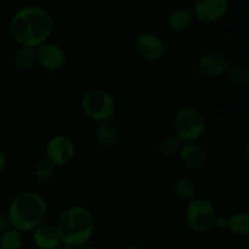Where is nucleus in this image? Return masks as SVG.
<instances>
[{
  "mask_svg": "<svg viewBox=\"0 0 249 249\" xmlns=\"http://www.w3.org/2000/svg\"><path fill=\"white\" fill-rule=\"evenodd\" d=\"M10 36L18 46L36 49L49 40L53 31V19L45 9L36 5L21 7L12 15Z\"/></svg>",
  "mask_w": 249,
  "mask_h": 249,
  "instance_id": "f257e3e1",
  "label": "nucleus"
},
{
  "mask_svg": "<svg viewBox=\"0 0 249 249\" xmlns=\"http://www.w3.org/2000/svg\"><path fill=\"white\" fill-rule=\"evenodd\" d=\"M48 203L41 195L26 191L16 195L10 201L6 211L7 223L21 232H32L40 224L45 223Z\"/></svg>",
  "mask_w": 249,
  "mask_h": 249,
  "instance_id": "f03ea898",
  "label": "nucleus"
},
{
  "mask_svg": "<svg viewBox=\"0 0 249 249\" xmlns=\"http://www.w3.org/2000/svg\"><path fill=\"white\" fill-rule=\"evenodd\" d=\"M62 245L80 248L89 245L95 232V219L82 204H73L60 213L55 224Z\"/></svg>",
  "mask_w": 249,
  "mask_h": 249,
  "instance_id": "7ed1b4c3",
  "label": "nucleus"
},
{
  "mask_svg": "<svg viewBox=\"0 0 249 249\" xmlns=\"http://www.w3.org/2000/svg\"><path fill=\"white\" fill-rule=\"evenodd\" d=\"M206 117L203 112L195 106L182 107L173 119V135L182 143L197 142L206 131Z\"/></svg>",
  "mask_w": 249,
  "mask_h": 249,
  "instance_id": "20e7f679",
  "label": "nucleus"
},
{
  "mask_svg": "<svg viewBox=\"0 0 249 249\" xmlns=\"http://www.w3.org/2000/svg\"><path fill=\"white\" fill-rule=\"evenodd\" d=\"M80 108L84 116L95 123L111 122L116 116L117 104L113 95L104 89H90L80 99Z\"/></svg>",
  "mask_w": 249,
  "mask_h": 249,
  "instance_id": "39448f33",
  "label": "nucleus"
},
{
  "mask_svg": "<svg viewBox=\"0 0 249 249\" xmlns=\"http://www.w3.org/2000/svg\"><path fill=\"white\" fill-rule=\"evenodd\" d=\"M216 211L214 204L207 198H194L187 202L185 208V221L192 232L203 235L214 229Z\"/></svg>",
  "mask_w": 249,
  "mask_h": 249,
  "instance_id": "423d86ee",
  "label": "nucleus"
},
{
  "mask_svg": "<svg viewBox=\"0 0 249 249\" xmlns=\"http://www.w3.org/2000/svg\"><path fill=\"white\" fill-rule=\"evenodd\" d=\"M75 156L74 141L65 134H57L49 139L45 145V160L53 167L70 164Z\"/></svg>",
  "mask_w": 249,
  "mask_h": 249,
  "instance_id": "0eeeda50",
  "label": "nucleus"
},
{
  "mask_svg": "<svg viewBox=\"0 0 249 249\" xmlns=\"http://www.w3.org/2000/svg\"><path fill=\"white\" fill-rule=\"evenodd\" d=\"M36 65L46 72H60L67 63V55L63 48L53 41H45L36 49Z\"/></svg>",
  "mask_w": 249,
  "mask_h": 249,
  "instance_id": "6e6552de",
  "label": "nucleus"
},
{
  "mask_svg": "<svg viewBox=\"0 0 249 249\" xmlns=\"http://www.w3.org/2000/svg\"><path fill=\"white\" fill-rule=\"evenodd\" d=\"M229 7V0H195L191 11L195 19L201 23L211 24L223 19Z\"/></svg>",
  "mask_w": 249,
  "mask_h": 249,
  "instance_id": "1a4fd4ad",
  "label": "nucleus"
},
{
  "mask_svg": "<svg viewBox=\"0 0 249 249\" xmlns=\"http://www.w3.org/2000/svg\"><path fill=\"white\" fill-rule=\"evenodd\" d=\"M135 49L145 60L156 62L164 57L167 45L162 36L153 32H142L135 38Z\"/></svg>",
  "mask_w": 249,
  "mask_h": 249,
  "instance_id": "9d476101",
  "label": "nucleus"
},
{
  "mask_svg": "<svg viewBox=\"0 0 249 249\" xmlns=\"http://www.w3.org/2000/svg\"><path fill=\"white\" fill-rule=\"evenodd\" d=\"M197 71L203 77L211 79H219L228 74L230 66L225 56L218 53H206L197 58Z\"/></svg>",
  "mask_w": 249,
  "mask_h": 249,
  "instance_id": "9b49d317",
  "label": "nucleus"
},
{
  "mask_svg": "<svg viewBox=\"0 0 249 249\" xmlns=\"http://www.w3.org/2000/svg\"><path fill=\"white\" fill-rule=\"evenodd\" d=\"M32 241L38 249H58L62 245L53 224L43 223L32 231Z\"/></svg>",
  "mask_w": 249,
  "mask_h": 249,
  "instance_id": "f8f14e48",
  "label": "nucleus"
},
{
  "mask_svg": "<svg viewBox=\"0 0 249 249\" xmlns=\"http://www.w3.org/2000/svg\"><path fill=\"white\" fill-rule=\"evenodd\" d=\"M180 162L189 169H198L206 163V151L197 142H185L178 153Z\"/></svg>",
  "mask_w": 249,
  "mask_h": 249,
  "instance_id": "ddd939ff",
  "label": "nucleus"
},
{
  "mask_svg": "<svg viewBox=\"0 0 249 249\" xmlns=\"http://www.w3.org/2000/svg\"><path fill=\"white\" fill-rule=\"evenodd\" d=\"M94 136L97 145L104 150H112L119 142V131L112 122L97 123Z\"/></svg>",
  "mask_w": 249,
  "mask_h": 249,
  "instance_id": "4468645a",
  "label": "nucleus"
},
{
  "mask_svg": "<svg viewBox=\"0 0 249 249\" xmlns=\"http://www.w3.org/2000/svg\"><path fill=\"white\" fill-rule=\"evenodd\" d=\"M195 18L189 7L179 6L169 11L167 16L168 28L174 32H184L189 29L194 23Z\"/></svg>",
  "mask_w": 249,
  "mask_h": 249,
  "instance_id": "2eb2a0df",
  "label": "nucleus"
},
{
  "mask_svg": "<svg viewBox=\"0 0 249 249\" xmlns=\"http://www.w3.org/2000/svg\"><path fill=\"white\" fill-rule=\"evenodd\" d=\"M228 231L240 238L249 236V214L246 211H238L228 216Z\"/></svg>",
  "mask_w": 249,
  "mask_h": 249,
  "instance_id": "dca6fc26",
  "label": "nucleus"
},
{
  "mask_svg": "<svg viewBox=\"0 0 249 249\" xmlns=\"http://www.w3.org/2000/svg\"><path fill=\"white\" fill-rule=\"evenodd\" d=\"M14 63L16 68L22 72L31 71L36 65V49L28 46H18L14 56Z\"/></svg>",
  "mask_w": 249,
  "mask_h": 249,
  "instance_id": "f3484780",
  "label": "nucleus"
},
{
  "mask_svg": "<svg viewBox=\"0 0 249 249\" xmlns=\"http://www.w3.org/2000/svg\"><path fill=\"white\" fill-rule=\"evenodd\" d=\"M174 194L179 199L190 202L196 198L197 186L194 180L189 177H179L174 182Z\"/></svg>",
  "mask_w": 249,
  "mask_h": 249,
  "instance_id": "a211bd4d",
  "label": "nucleus"
},
{
  "mask_svg": "<svg viewBox=\"0 0 249 249\" xmlns=\"http://www.w3.org/2000/svg\"><path fill=\"white\" fill-rule=\"evenodd\" d=\"M24 246V233L9 228L0 236V249H22Z\"/></svg>",
  "mask_w": 249,
  "mask_h": 249,
  "instance_id": "6ab92c4d",
  "label": "nucleus"
},
{
  "mask_svg": "<svg viewBox=\"0 0 249 249\" xmlns=\"http://www.w3.org/2000/svg\"><path fill=\"white\" fill-rule=\"evenodd\" d=\"M53 172H55V167L49 160H41L34 165L33 178L39 182H46L53 178Z\"/></svg>",
  "mask_w": 249,
  "mask_h": 249,
  "instance_id": "aec40b11",
  "label": "nucleus"
},
{
  "mask_svg": "<svg viewBox=\"0 0 249 249\" xmlns=\"http://www.w3.org/2000/svg\"><path fill=\"white\" fill-rule=\"evenodd\" d=\"M182 142L175 135H169L162 140L160 145V152L164 157H175L179 153Z\"/></svg>",
  "mask_w": 249,
  "mask_h": 249,
  "instance_id": "412c9836",
  "label": "nucleus"
},
{
  "mask_svg": "<svg viewBox=\"0 0 249 249\" xmlns=\"http://www.w3.org/2000/svg\"><path fill=\"white\" fill-rule=\"evenodd\" d=\"M229 79L237 85H245L249 82V68L246 65H237L228 72Z\"/></svg>",
  "mask_w": 249,
  "mask_h": 249,
  "instance_id": "4be33fe9",
  "label": "nucleus"
},
{
  "mask_svg": "<svg viewBox=\"0 0 249 249\" xmlns=\"http://www.w3.org/2000/svg\"><path fill=\"white\" fill-rule=\"evenodd\" d=\"M214 229H218V230H228V216L216 215L215 221H214Z\"/></svg>",
  "mask_w": 249,
  "mask_h": 249,
  "instance_id": "5701e85b",
  "label": "nucleus"
},
{
  "mask_svg": "<svg viewBox=\"0 0 249 249\" xmlns=\"http://www.w3.org/2000/svg\"><path fill=\"white\" fill-rule=\"evenodd\" d=\"M6 165H7V158L6 155H5L4 151L0 150V175L4 173V170L6 169Z\"/></svg>",
  "mask_w": 249,
  "mask_h": 249,
  "instance_id": "b1692460",
  "label": "nucleus"
},
{
  "mask_svg": "<svg viewBox=\"0 0 249 249\" xmlns=\"http://www.w3.org/2000/svg\"><path fill=\"white\" fill-rule=\"evenodd\" d=\"M9 228L10 225L9 223H7L6 218H5L4 215H0V236H1Z\"/></svg>",
  "mask_w": 249,
  "mask_h": 249,
  "instance_id": "393cba45",
  "label": "nucleus"
},
{
  "mask_svg": "<svg viewBox=\"0 0 249 249\" xmlns=\"http://www.w3.org/2000/svg\"><path fill=\"white\" fill-rule=\"evenodd\" d=\"M122 249H142V247L139 245H136V243H128V245L124 246Z\"/></svg>",
  "mask_w": 249,
  "mask_h": 249,
  "instance_id": "a878e982",
  "label": "nucleus"
},
{
  "mask_svg": "<svg viewBox=\"0 0 249 249\" xmlns=\"http://www.w3.org/2000/svg\"><path fill=\"white\" fill-rule=\"evenodd\" d=\"M78 249H100L97 247H95V246H90V245H87V246H83V247L78 248Z\"/></svg>",
  "mask_w": 249,
  "mask_h": 249,
  "instance_id": "bb28decb",
  "label": "nucleus"
},
{
  "mask_svg": "<svg viewBox=\"0 0 249 249\" xmlns=\"http://www.w3.org/2000/svg\"><path fill=\"white\" fill-rule=\"evenodd\" d=\"M58 249H77V248L71 247V246H67V245H61V247Z\"/></svg>",
  "mask_w": 249,
  "mask_h": 249,
  "instance_id": "cd10ccee",
  "label": "nucleus"
},
{
  "mask_svg": "<svg viewBox=\"0 0 249 249\" xmlns=\"http://www.w3.org/2000/svg\"><path fill=\"white\" fill-rule=\"evenodd\" d=\"M235 249H249V247H247V246H241V247H237Z\"/></svg>",
  "mask_w": 249,
  "mask_h": 249,
  "instance_id": "c85d7f7f",
  "label": "nucleus"
}]
</instances>
